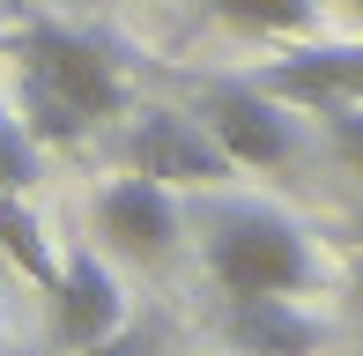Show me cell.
I'll return each mask as SVG.
<instances>
[{"mask_svg": "<svg viewBox=\"0 0 363 356\" xmlns=\"http://www.w3.org/2000/svg\"><path fill=\"white\" fill-rule=\"evenodd\" d=\"M193 223H201V260L223 282V297H311L326 282L319 238L274 201H208Z\"/></svg>", "mask_w": 363, "mask_h": 356, "instance_id": "6da1fadb", "label": "cell"}, {"mask_svg": "<svg viewBox=\"0 0 363 356\" xmlns=\"http://www.w3.org/2000/svg\"><path fill=\"white\" fill-rule=\"evenodd\" d=\"M8 52L23 60V74H38L45 89H60L82 119H119L134 104V74H126V52L96 30H74V23H23L8 38Z\"/></svg>", "mask_w": 363, "mask_h": 356, "instance_id": "7a4b0ae2", "label": "cell"}, {"mask_svg": "<svg viewBox=\"0 0 363 356\" xmlns=\"http://www.w3.org/2000/svg\"><path fill=\"white\" fill-rule=\"evenodd\" d=\"M201 119L245 171H289L304 156V119L267 82H201Z\"/></svg>", "mask_w": 363, "mask_h": 356, "instance_id": "3957f363", "label": "cell"}, {"mask_svg": "<svg viewBox=\"0 0 363 356\" xmlns=\"http://www.w3.org/2000/svg\"><path fill=\"white\" fill-rule=\"evenodd\" d=\"M89 216H96V230L111 238V252H126V260H141V267L171 260L178 238H186V216H178L171 186H163V178H148V171L104 178V186H96V201H89Z\"/></svg>", "mask_w": 363, "mask_h": 356, "instance_id": "277c9868", "label": "cell"}, {"mask_svg": "<svg viewBox=\"0 0 363 356\" xmlns=\"http://www.w3.org/2000/svg\"><path fill=\"white\" fill-rule=\"evenodd\" d=\"M126 164L148 171V178H171V186H201V193H216L230 171H238V156L223 149L216 134H208V119L201 111H141L134 119V134H126Z\"/></svg>", "mask_w": 363, "mask_h": 356, "instance_id": "5b68a950", "label": "cell"}, {"mask_svg": "<svg viewBox=\"0 0 363 356\" xmlns=\"http://www.w3.org/2000/svg\"><path fill=\"white\" fill-rule=\"evenodd\" d=\"M111 327H126V289L111 282V267L89 245H74L60 260V289H52V342L60 349H89Z\"/></svg>", "mask_w": 363, "mask_h": 356, "instance_id": "8992f818", "label": "cell"}, {"mask_svg": "<svg viewBox=\"0 0 363 356\" xmlns=\"http://www.w3.org/2000/svg\"><path fill=\"white\" fill-rule=\"evenodd\" d=\"M216 327L238 356H319L326 349V319L304 312L296 297H230Z\"/></svg>", "mask_w": 363, "mask_h": 356, "instance_id": "52a82bcc", "label": "cell"}, {"mask_svg": "<svg viewBox=\"0 0 363 356\" xmlns=\"http://www.w3.org/2000/svg\"><path fill=\"white\" fill-rule=\"evenodd\" d=\"M259 82H267V89H282L289 104L363 96V45H341V52H304V60H282V67H267Z\"/></svg>", "mask_w": 363, "mask_h": 356, "instance_id": "ba28073f", "label": "cell"}, {"mask_svg": "<svg viewBox=\"0 0 363 356\" xmlns=\"http://www.w3.org/2000/svg\"><path fill=\"white\" fill-rule=\"evenodd\" d=\"M201 8L230 30H252V38H311L326 0H201Z\"/></svg>", "mask_w": 363, "mask_h": 356, "instance_id": "9c48e42d", "label": "cell"}, {"mask_svg": "<svg viewBox=\"0 0 363 356\" xmlns=\"http://www.w3.org/2000/svg\"><path fill=\"white\" fill-rule=\"evenodd\" d=\"M0 252H8L15 267L30 274V282L52 297L60 289V260H52V245H45V230H38V216L23 208V193H0Z\"/></svg>", "mask_w": 363, "mask_h": 356, "instance_id": "30bf717a", "label": "cell"}, {"mask_svg": "<svg viewBox=\"0 0 363 356\" xmlns=\"http://www.w3.org/2000/svg\"><path fill=\"white\" fill-rule=\"evenodd\" d=\"M23 126H30L38 141H60V149L89 134V119H82V111H74V104H67L60 89H45L38 74H23Z\"/></svg>", "mask_w": 363, "mask_h": 356, "instance_id": "8fae6325", "label": "cell"}, {"mask_svg": "<svg viewBox=\"0 0 363 356\" xmlns=\"http://www.w3.org/2000/svg\"><path fill=\"white\" fill-rule=\"evenodd\" d=\"M45 171V141L15 119V104H0V193H30Z\"/></svg>", "mask_w": 363, "mask_h": 356, "instance_id": "7c38bea8", "label": "cell"}, {"mask_svg": "<svg viewBox=\"0 0 363 356\" xmlns=\"http://www.w3.org/2000/svg\"><path fill=\"white\" fill-rule=\"evenodd\" d=\"M67 356H163V327H111L104 342L67 349Z\"/></svg>", "mask_w": 363, "mask_h": 356, "instance_id": "4fadbf2b", "label": "cell"}, {"mask_svg": "<svg viewBox=\"0 0 363 356\" xmlns=\"http://www.w3.org/2000/svg\"><path fill=\"white\" fill-rule=\"evenodd\" d=\"M349 297H356V312H363V245H356V260H349Z\"/></svg>", "mask_w": 363, "mask_h": 356, "instance_id": "5bb4252c", "label": "cell"}, {"mask_svg": "<svg viewBox=\"0 0 363 356\" xmlns=\"http://www.w3.org/2000/svg\"><path fill=\"white\" fill-rule=\"evenodd\" d=\"M341 8H356V15H363V0H341Z\"/></svg>", "mask_w": 363, "mask_h": 356, "instance_id": "9a60e30c", "label": "cell"}, {"mask_svg": "<svg viewBox=\"0 0 363 356\" xmlns=\"http://www.w3.org/2000/svg\"><path fill=\"white\" fill-rule=\"evenodd\" d=\"M356 245H363V216H356Z\"/></svg>", "mask_w": 363, "mask_h": 356, "instance_id": "2e32d148", "label": "cell"}]
</instances>
